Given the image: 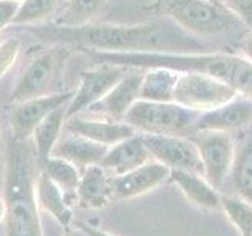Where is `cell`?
Here are the masks:
<instances>
[{
	"label": "cell",
	"instance_id": "6da1fadb",
	"mask_svg": "<svg viewBox=\"0 0 252 236\" xmlns=\"http://www.w3.org/2000/svg\"><path fill=\"white\" fill-rule=\"evenodd\" d=\"M30 31L46 43L76 46L84 51L98 52L185 54L213 49L208 43L188 33L165 16L132 26L87 24L81 27H62L54 24L30 27Z\"/></svg>",
	"mask_w": 252,
	"mask_h": 236
},
{
	"label": "cell",
	"instance_id": "7a4b0ae2",
	"mask_svg": "<svg viewBox=\"0 0 252 236\" xmlns=\"http://www.w3.org/2000/svg\"><path fill=\"white\" fill-rule=\"evenodd\" d=\"M96 63L125 68H170L175 71H195L216 77L232 88L252 99V61L241 54L220 51L185 52V54H128V52H98L87 51Z\"/></svg>",
	"mask_w": 252,
	"mask_h": 236
},
{
	"label": "cell",
	"instance_id": "3957f363",
	"mask_svg": "<svg viewBox=\"0 0 252 236\" xmlns=\"http://www.w3.org/2000/svg\"><path fill=\"white\" fill-rule=\"evenodd\" d=\"M35 149V148H33ZM33 149L29 139H14L8 151L5 167V235L43 236L39 206L35 197L36 175L33 170Z\"/></svg>",
	"mask_w": 252,
	"mask_h": 236
},
{
	"label": "cell",
	"instance_id": "277c9868",
	"mask_svg": "<svg viewBox=\"0 0 252 236\" xmlns=\"http://www.w3.org/2000/svg\"><path fill=\"white\" fill-rule=\"evenodd\" d=\"M159 6L165 18L203 41L240 35L246 30L224 5L210 0H159Z\"/></svg>",
	"mask_w": 252,
	"mask_h": 236
},
{
	"label": "cell",
	"instance_id": "5b68a950",
	"mask_svg": "<svg viewBox=\"0 0 252 236\" xmlns=\"http://www.w3.org/2000/svg\"><path fill=\"white\" fill-rule=\"evenodd\" d=\"M199 114L175 101L139 99L126 114L125 123H128L137 134L189 137L195 132Z\"/></svg>",
	"mask_w": 252,
	"mask_h": 236
},
{
	"label": "cell",
	"instance_id": "8992f818",
	"mask_svg": "<svg viewBox=\"0 0 252 236\" xmlns=\"http://www.w3.org/2000/svg\"><path fill=\"white\" fill-rule=\"evenodd\" d=\"M238 94L230 85L216 77L195 71H180L173 101L197 112H205L225 104Z\"/></svg>",
	"mask_w": 252,
	"mask_h": 236
},
{
	"label": "cell",
	"instance_id": "52a82bcc",
	"mask_svg": "<svg viewBox=\"0 0 252 236\" xmlns=\"http://www.w3.org/2000/svg\"><path fill=\"white\" fill-rule=\"evenodd\" d=\"M189 137L199 149L203 178L216 191L224 189L235 156V136L222 131H195Z\"/></svg>",
	"mask_w": 252,
	"mask_h": 236
},
{
	"label": "cell",
	"instance_id": "ba28073f",
	"mask_svg": "<svg viewBox=\"0 0 252 236\" xmlns=\"http://www.w3.org/2000/svg\"><path fill=\"white\" fill-rule=\"evenodd\" d=\"M147 149L155 161L167 165L170 170H188L203 175L199 149L191 137L140 134Z\"/></svg>",
	"mask_w": 252,
	"mask_h": 236
},
{
	"label": "cell",
	"instance_id": "9c48e42d",
	"mask_svg": "<svg viewBox=\"0 0 252 236\" xmlns=\"http://www.w3.org/2000/svg\"><path fill=\"white\" fill-rule=\"evenodd\" d=\"M129 68L109 65V63H98L92 69H87L81 74V84L74 91V96L68 102L66 107V120L76 117L93 104H96L110 88L128 73Z\"/></svg>",
	"mask_w": 252,
	"mask_h": 236
},
{
	"label": "cell",
	"instance_id": "30bf717a",
	"mask_svg": "<svg viewBox=\"0 0 252 236\" xmlns=\"http://www.w3.org/2000/svg\"><path fill=\"white\" fill-rule=\"evenodd\" d=\"M60 59L55 52H41L30 60L27 68L22 71L11 93V102H22L39 96L52 94V87L59 74Z\"/></svg>",
	"mask_w": 252,
	"mask_h": 236
},
{
	"label": "cell",
	"instance_id": "8fae6325",
	"mask_svg": "<svg viewBox=\"0 0 252 236\" xmlns=\"http://www.w3.org/2000/svg\"><path fill=\"white\" fill-rule=\"evenodd\" d=\"M74 91H59L39 96L33 99H27L22 102H14L10 115L11 129L14 139L26 140L30 139L35 128L44 118L54 112L60 106H65L73 99Z\"/></svg>",
	"mask_w": 252,
	"mask_h": 236
},
{
	"label": "cell",
	"instance_id": "7c38bea8",
	"mask_svg": "<svg viewBox=\"0 0 252 236\" xmlns=\"http://www.w3.org/2000/svg\"><path fill=\"white\" fill-rule=\"evenodd\" d=\"M144 71L145 69L129 68L128 73L110 88L106 96L87 109V112H93L94 115H99L96 118H104L110 121H125L129 109L140 99Z\"/></svg>",
	"mask_w": 252,
	"mask_h": 236
},
{
	"label": "cell",
	"instance_id": "4fadbf2b",
	"mask_svg": "<svg viewBox=\"0 0 252 236\" xmlns=\"http://www.w3.org/2000/svg\"><path fill=\"white\" fill-rule=\"evenodd\" d=\"M170 179V169L155 159L123 175L112 177V195L115 200H128L144 195Z\"/></svg>",
	"mask_w": 252,
	"mask_h": 236
},
{
	"label": "cell",
	"instance_id": "5bb4252c",
	"mask_svg": "<svg viewBox=\"0 0 252 236\" xmlns=\"http://www.w3.org/2000/svg\"><path fill=\"white\" fill-rule=\"evenodd\" d=\"M252 123V99L238 94L232 101L199 114L195 131H222L235 134Z\"/></svg>",
	"mask_w": 252,
	"mask_h": 236
},
{
	"label": "cell",
	"instance_id": "9a60e30c",
	"mask_svg": "<svg viewBox=\"0 0 252 236\" xmlns=\"http://www.w3.org/2000/svg\"><path fill=\"white\" fill-rule=\"evenodd\" d=\"M235 134V156L224 189L252 203V123Z\"/></svg>",
	"mask_w": 252,
	"mask_h": 236
},
{
	"label": "cell",
	"instance_id": "2e32d148",
	"mask_svg": "<svg viewBox=\"0 0 252 236\" xmlns=\"http://www.w3.org/2000/svg\"><path fill=\"white\" fill-rule=\"evenodd\" d=\"M65 129L106 147H112L118 142L137 134L125 121H110L104 120V118H85L81 115L68 118Z\"/></svg>",
	"mask_w": 252,
	"mask_h": 236
},
{
	"label": "cell",
	"instance_id": "e0dca14e",
	"mask_svg": "<svg viewBox=\"0 0 252 236\" xmlns=\"http://www.w3.org/2000/svg\"><path fill=\"white\" fill-rule=\"evenodd\" d=\"M114 199L112 195V177L101 164L85 167L81 173L76 200L82 208L99 209Z\"/></svg>",
	"mask_w": 252,
	"mask_h": 236
},
{
	"label": "cell",
	"instance_id": "ac0fdd59",
	"mask_svg": "<svg viewBox=\"0 0 252 236\" xmlns=\"http://www.w3.org/2000/svg\"><path fill=\"white\" fill-rule=\"evenodd\" d=\"M152 159L153 157L147 149L140 134H134V136L109 147L101 165L106 170L114 172V175H123V173L137 169Z\"/></svg>",
	"mask_w": 252,
	"mask_h": 236
},
{
	"label": "cell",
	"instance_id": "d6986e66",
	"mask_svg": "<svg viewBox=\"0 0 252 236\" xmlns=\"http://www.w3.org/2000/svg\"><path fill=\"white\" fill-rule=\"evenodd\" d=\"M107 149L109 147L106 145H101L98 142H93L90 139L66 131L65 136L62 134V137L55 144L51 156L62 157V159L77 165L79 169H85L89 165L101 164Z\"/></svg>",
	"mask_w": 252,
	"mask_h": 236
},
{
	"label": "cell",
	"instance_id": "ffe728a7",
	"mask_svg": "<svg viewBox=\"0 0 252 236\" xmlns=\"http://www.w3.org/2000/svg\"><path fill=\"white\" fill-rule=\"evenodd\" d=\"M35 197H36L38 206L43 211H46L47 214L52 216L65 228L71 227V222H73V211L68 206V197L43 170H39V173L36 175Z\"/></svg>",
	"mask_w": 252,
	"mask_h": 236
},
{
	"label": "cell",
	"instance_id": "44dd1931",
	"mask_svg": "<svg viewBox=\"0 0 252 236\" xmlns=\"http://www.w3.org/2000/svg\"><path fill=\"white\" fill-rule=\"evenodd\" d=\"M170 179L195 206L203 209H215L220 206L219 191H216L200 173L188 170H170Z\"/></svg>",
	"mask_w": 252,
	"mask_h": 236
},
{
	"label": "cell",
	"instance_id": "7402d4cb",
	"mask_svg": "<svg viewBox=\"0 0 252 236\" xmlns=\"http://www.w3.org/2000/svg\"><path fill=\"white\" fill-rule=\"evenodd\" d=\"M66 107L68 104L55 109L54 112H51L36 126L33 134H32L35 154L39 164L44 162L47 157L52 154L55 144H57L59 139L62 137L63 129H65V123H66Z\"/></svg>",
	"mask_w": 252,
	"mask_h": 236
},
{
	"label": "cell",
	"instance_id": "603a6c76",
	"mask_svg": "<svg viewBox=\"0 0 252 236\" xmlns=\"http://www.w3.org/2000/svg\"><path fill=\"white\" fill-rule=\"evenodd\" d=\"M180 71L170 68H148L144 71L140 85V99L145 101H173Z\"/></svg>",
	"mask_w": 252,
	"mask_h": 236
},
{
	"label": "cell",
	"instance_id": "cb8c5ba5",
	"mask_svg": "<svg viewBox=\"0 0 252 236\" xmlns=\"http://www.w3.org/2000/svg\"><path fill=\"white\" fill-rule=\"evenodd\" d=\"M106 8V0H65L54 24L62 27H81L92 24Z\"/></svg>",
	"mask_w": 252,
	"mask_h": 236
},
{
	"label": "cell",
	"instance_id": "d4e9b609",
	"mask_svg": "<svg viewBox=\"0 0 252 236\" xmlns=\"http://www.w3.org/2000/svg\"><path fill=\"white\" fill-rule=\"evenodd\" d=\"M41 170L65 192L66 197H76L77 184L79 179H81V170H79L77 165L57 156H49L44 162H41Z\"/></svg>",
	"mask_w": 252,
	"mask_h": 236
},
{
	"label": "cell",
	"instance_id": "484cf974",
	"mask_svg": "<svg viewBox=\"0 0 252 236\" xmlns=\"http://www.w3.org/2000/svg\"><path fill=\"white\" fill-rule=\"evenodd\" d=\"M220 208L240 236H252V203L233 194L220 195Z\"/></svg>",
	"mask_w": 252,
	"mask_h": 236
},
{
	"label": "cell",
	"instance_id": "4316f807",
	"mask_svg": "<svg viewBox=\"0 0 252 236\" xmlns=\"http://www.w3.org/2000/svg\"><path fill=\"white\" fill-rule=\"evenodd\" d=\"M60 5V0H22L13 21V26H33L52 18Z\"/></svg>",
	"mask_w": 252,
	"mask_h": 236
},
{
	"label": "cell",
	"instance_id": "83f0119b",
	"mask_svg": "<svg viewBox=\"0 0 252 236\" xmlns=\"http://www.w3.org/2000/svg\"><path fill=\"white\" fill-rule=\"evenodd\" d=\"M222 5L252 33V0H222Z\"/></svg>",
	"mask_w": 252,
	"mask_h": 236
},
{
	"label": "cell",
	"instance_id": "f1b7e54d",
	"mask_svg": "<svg viewBox=\"0 0 252 236\" xmlns=\"http://www.w3.org/2000/svg\"><path fill=\"white\" fill-rule=\"evenodd\" d=\"M19 46L21 43L18 38H8L0 43V79L14 65L16 57L19 54Z\"/></svg>",
	"mask_w": 252,
	"mask_h": 236
},
{
	"label": "cell",
	"instance_id": "f546056e",
	"mask_svg": "<svg viewBox=\"0 0 252 236\" xmlns=\"http://www.w3.org/2000/svg\"><path fill=\"white\" fill-rule=\"evenodd\" d=\"M19 10V3L13 0H0V31L8 26H13V21Z\"/></svg>",
	"mask_w": 252,
	"mask_h": 236
},
{
	"label": "cell",
	"instance_id": "4dcf8cb0",
	"mask_svg": "<svg viewBox=\"0 0 252 236\" xmlns=\"http://www.w3.org/2000/svg\"><path fill=\"white\" fill-rule=\"evenodd\" d=\"M76 227L81 228L87 236H114V235H110L104 230H101V228H96V227H93L90 224H85V222H76Z\"/></svg>",
	"mask_w": 252,
	"mask_h": 236
},
{
	"label": "cell",
	"instance_id": "1f68e13d",
	"mask_svg": "<svg viewBox=\"0 0 252 236\" xmlns=\"http://www.w3.org/2000/svg\"><path fill=\"white\" fill-rule=\"evenodd\" d=\"M241 55L246 57L248 60L252 61V33H249L248 38H244V41L241 43Z\"/></svg>",
	"mask_w": 252,
	"mask_h": 236
},
{
	"label": "cell",
	"instance_id": "d6a6232c",
	"mask_svg": "<svg viewBox=\"0 0 252 236\" xmlns=\"http://www.w3.org/2000/svg\"><path fill=\"white\" fill-rule=\"evenodd\" d=\"M65 236H87V235L81 230V228H77V227L74 225V228H71V227L66 228Z\"/></svg>",
	"mask_w": 252,
	"mask_h": 236
},
{
	"label": "cell",
	"instance_id": "836d02e7",
	"mask_svg": "<svg viewBox=\"0 0 252 236\" xmlns=\"http://www.w3.org/2000/svg\"><path fill=\"white\" fill-rule=\"evenodd\" d=\"M5 214H6V202L5 199H0V224H3Z\"/></svg>",
	"mask_w": 252,
	"mask_h": 236
},
{
	"label": "cell",
	"instance_id": "e575fe53",
	"mask_svg": "<svg viewBox=\"0 0 252 236\" xmlns=\"http://www.w3.org/2000/svg\"><path fill=\"white\" fill-rule=\"evenodd\" d=\"M210 2H215V3H220V5H222V0H210Z\"/></svg>",
	"mask_w": 252,
	"mask_h": 236
},
{
	"label": "cell",
	"instance_id": "d590c367",
	"mask_svg": "<svg viewBox=\"0 0 252 236\" xmlns=\"http://www.w3.org/2000/svg\"><path fill=\"white\" fill-rule=\"evenodd\" d=\"M0 161H2V151H0ZM0 172H2V162H0Z\"/></svg>",
	"mask_w": 252,
	"mask_h": 236
},
{
	"label": "cell",
	"instance_id": "8d00e7d4",
	"mask_svg": "<svg viewBox=\"0 0 252 236\" xmlns=\"http://www.w3.org/2000/svg\"><path fill=\"white\" fill-rule=\"evenodd\" d=\"M13 2H18V3H21V2H22V0H13Z\"/></svg>",
	"mask_w": 252,
	"mask_h": 236
}]
</instances>
